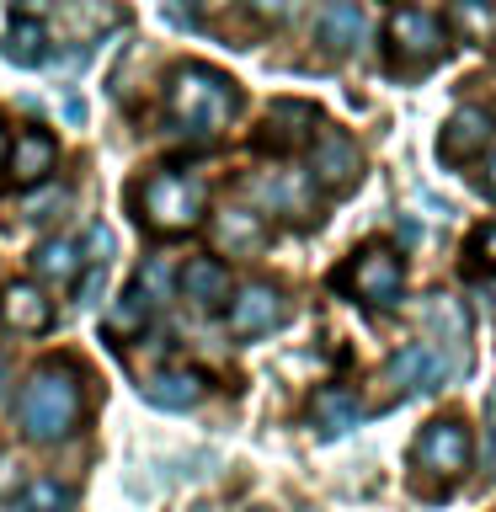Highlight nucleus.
<instances>
[{"label": "nucleus", "mask_w": 496, "mask_h": 512, "mask_svg": "<svg viewBox=\"0 0 496 512\" xmlns=\"http://www.w3.org/2000/svg\"><path fill=\"white\" fill-rule=\"evenodd\" d=\"M80 374L70 363H43L32 368L22 384V400H16V416H22V432L32 443H54L64 432H75L80 422Z\"/></svg>", "instance_id": "obj_1"}, {"label": "nucleus", "mask_w": 496, "mask_h": 512, "mask_svg": "<svg viewBox=\"0 0 496 512\" xmlns=\"http://www.w3.org/2000/svg\"><path fill=\"white\" fill-rule=\"evenodd\" d=\"M166 107L187 134H219L235 118L240 96H235V80L219 75L214 64H182L166 86Z\"/></svg>", "instance_id": "obj_2"}, {"label": "nucleus", "mask_w": 496, "mask_h": 512, "mask_svg": "<svg viewBox=\"0 0 496 512\" xmlns=\"http://www.w3.org/2000/svg\"><path fill=\"white\" fill-rule=\"evenodd\" d=\"M203 203H208V187L187 171H155L139 192V208H144V224L160 235H182L203 219Z\"/></svg>", "instance_id": "obj_3"}, {"label": "nucleus", "mask_w": 496, "mask_h": 512, "mask_svg": "<svg viewBox=\"0 0 496 512\" xmlns=\"http://www.w3.org/2000/svg\"><path fill=\"white\" fill-rule=\"evenodd\" d=\"M336 288H347L358 304H395L400 288H406V262L390 251V246H363L352 262L336 272Z\"/></svg>", "instance_id": "obj_4"}, {"label": "nucleus", "mask_w": 496, "mask_h": 512, "mask_svg": "<svg viewBox=\"0 0 496 512\" xmlns=\"http://www.w3.org/2000/svg\"><path fill=\"white\" fill-rule=\"evenodd\" d=\"M443 48H448L443 22L427 16L422 6H400L390 16V54H395L400 70H432V64L443 59Z\"/></svg>", "instance_id": "obj_5"}, {"label": "nucleus", "mask_w": 496, "mask_h": 512, "mask_svg": "<svg viewBox=\"0 0 496 512\" xmlns=\"http://www.w3.org/2000/svg\"><path fill=\"white\" fill-rule=\"evenodd\" d=\"M470 454H475V438L470 427L454 422V416H438V422H427V432L416 438V464H422L427 475L438 480H454L470 470Z\"/></svg>", "instance_id": "obj_6"}, {"label": "nucleus", "mask_w": 496, "mask_h": 512, "mask_svg": "<svg viewBox=\"0 0 496 512\" xmlns=\"http://www.w3.org/2000/svg\"><path fill=\"white\" fill-rule=\"evenodd\" d=\"M358 176H363V150L347 134L326 128L310 155V182H320L326 192H347V187H358Z\"/></svg>", "instance_id": "obj_7"}, {"label": "nucleus", "mask_w": 496, "mask_h": 512, "mask_svg": "<svg viewBox=\"0 0 496 512\" xmlns=\"http://www.w3.org/2000/svg\"><path fill=\"white\" fill-rule=\"evenodd\" d=\"M454 374V358L448 352H438L432 342H406L390 358V384L406 395H422V390H438V384Z\"/></svg>", "instance_id": "obj_8"}, {"label": "nucleus", "mask_w": 496, "mask_h": 512, "mask_svg": "<svg viewBox=\"0 0 496 512\" xmlns=\"http://www.w3.org/2000/svg\"><path fill=\"white\" fill-rule=\"evenodd\" d=\"M491 134H496V118H491L486 107H459L454 118L443 123V134H438V155L448 160V166L475 160V155L491 144Z\"/></svg>", "instance_id": "obj_9"}, {"label": "nucleus", "mask_w": 496, "mask_h": 512, "mask_svg": "<svg viewBox=\"0 0 496 512\" xmlns=\"http://www.w3.org/2000/svg\"><path fill=\"white\" fill-rule=\"evenodd\" d=\"M272 326H283V294L272 283H246L230 299V331L235 336H262Z\"/></svg>", "instance_id": "obj_10"}, {"label": "nucleus", "mask_w": 496, "mask_h": 512, "mask_svg": "<svg viewBox=\"0 0 496 512\" xmlns=\"http://www.w3.org/2000/svg\"><path fill=\"white\" fill-rule=\"evenodd\" d=\"M315 32H320V43H326L331 54H358V48L368 43V16H363L358 0H326Z\"/></svg>", "instance_id": "obj_11"}, {"label": "nucleus", "mask_w": 496, "mask_h": 512, "mask_svg": "<svg viewBox=\"0 0 496 512\" xmlns=\"http://www.w3.org/2000/svg\"><path fill=\"white\" fill-rule=\"evenodd\" d=\"M0 315H6V326L22 331V336H38V331L54 326V304L43 299L38 283H11L6 299H0Z\"/></svg>", "instance_id": "obj_12"}, {"label": "nucleus", "mask_w": 496, "mask_h": 512, "mask_svg": "<svg viewBox=\"0 0 496 512\" xmlns=\"http://www.w3.org/2000/svg\"><path fill=\"white\" fill-rule=\"evenodd\" d=\"M54 160H59V144L43 134V128H27V134H16V144L6 150V166H11V176L22 187H32V182H43L48 171H54Z\"/></svg>", "instance_id": "obj_13"}, {"label": "nucleus", "mask_w": 496, "mask_h": 512, "mask_svg": "<svg viewBox=\"0 0 496 512\" xmlns=\"http://www.w3.org/2000/svg\"><path fill=\"white\" fill-rule=\"evenodd\" d=\"M427 342L432 347H454V363H470V352H464V342H470V315H464V304L459 299H448V294H438V299H427Z\"/></svg>", "instance_id": "obj_14"}, {"label": "nucleus", "mask_w": 496, "mask_h": 512, "mask_svg": "<svg viewBox=\"0 0 496 512\" xmlns=\"http://www.w3.org/2000/svg\"><path fill=\"white\" fill-rule=\"evenodd\" d=\"M139 390H144V400H150V406H160V411H187V406H198V400H203L208 384L192 374V368H166V374H150Z\"/></svg>", "instance_id": "obj_15"}, {"label": "nucleus", "mask_w": 496, "mask_h": 512, "mask_svg": "<svg viewBox=\"0 0 496 512\" xmlns=\"http://www.w3.org/2000/svg\"><path fill=\"white\" fill-rule=\"evenodd\" d=\"M315 123H320V112L310 102H272L262 144H272V150H294V144H304L315 134Z\"/></svg>", "instance_id": "obj_16"}, {"label": "nucleus", "mask_w": 496, "mask_h": 512, "mask_svg": "<svg viewBox=\"0 0 496 512\" xmlns=\"http://www.w3.org/2000/svg\"><path fill=\"white\" fill-rule=\"evenodd\" d=\"M182 294L198 304V310H219V304L230 299V272H224V262H214V256H192L182 267Z\"/></svg>", "instance_id": "obj_17"}, {"label": "nucleus", "mask_w": 496, "mask_h": 512, "mask_svg": "<svg viewBox=\"0 0 496 512\" xmlns=\"http://www.w3.org/2000/svg\"><path fill=\"white\" fill-rule=\"evenodd\" d=\"M358 416H363L358 395L342 390V384L320 390V395H315V406H310V422H315L320 432H326V438H336V432H347V427H358Z\"/></svg>", "instance_id": "obj_18"}, {"label": "nucleus", "mask_w": 496, "mask_h": 512, "mask_svg": "<svg viewBox=\"0 0 496 512\" xmlns=\"http://www.w3.org/2000/svg\"><path fill=\"white\" fill-rule=\"evenodd\" d=\"M262 219L251 214V208H219L214 214V240L224 251H256L262 246Z\"/></svg>", "instance_id": "obj_19"}, {"label": "nucleus", "mask_w": 496, "mask_h": 512, "mask_svg": "<svg viewBox=\"0 0 496 512\" xmlns=\"http://www.w3.org/2000/svg\"><path fill=\"white\" fill-rule=\"evenodd\" d=\"M32 262H38V278H43V283H75L80 267H86V256H80L75 240L59 235V240H43Z\"/></svg>", "instance_id": "obj_20"}, {"label": "nucleus", "mask_w": 496, "mask_h": 512, "mask_svg": "<svg viewBox=\"0 0 496 512\" xmlns=\"http://www.w3.org/2000/svg\"><path fill=\"white\" fill-rule=\"evenodd\" d=\"M43 43H48V32H43V22L38 16H16L11 22V32H6V59L11 64H43Z\"/></svg>", "instance_id": "obj_21"}, {"label": "nucleus", "mask_w": 496, "mask_h": 512, "mask_svg": "<svg viewBox=\"0 0 496 512\" xmlns=\"http://www.w3.org/2000/svg\"><path fill=\"white\" fill-rule=\"evenodd\" d=\"M256 198L267 208H283V214H299L304 198H310V187H304V176H294V171H272L256 182Z\"/></svg>", "instance_id": "obj_22"}, {"label": "nucleus", "mask_w": 496, "mask_h": 512, "mask_svg": "<svg viewBox=\"0 0 496 512\" xmlns=\"http://www.w3.org/2000/svg\"><path fill=\"white\" fill-rule=\"evenodd\" d=\"M454 27L464 32V43H486L491 27H496L491 0H454Z\"/></svg>", "instance_id": "obj_23"}, {"label": "nucleus", "mask_w": 496, "mask_h": 512, "mask_svg": "<svg viewBox=\"0 0 496 512\" xmlns=\"http://www.w3.org/2000/svg\"><path fill=\"white\" fill-rule=\"evenodd\" d=\"M150 310H155V299L144 294V288H134V294H123V304L107 315V331H112V336H128V331H139L144 320H150Z\"/></svg>", "instance_id": "obj_24"}, {"label": "nucleus", "mask_w": 496, "mask_h": 512, "mask_svg": "<svg viewBox=\"0 0 496 512\" xmlns=\"http://www.w3.org/2000/svg\"><path fill=\"white\" fill-rule=\"evenodd\" d=\"M64 507H70V491L59 480H32L22 491V512H64Z\"/></svg>", "instance_id": "obj_25"}, {"label": "nucleus", "mask_w": 496, "mask_h": 512, "mask_svg": "<svg viewBox=\"0 0 496 512\" xmlns=\"http://www.w3.org/2000/svg\"><path fill=\"white\" fill-rule=\"evenodd\" d=\"M470 256H475L480 267H496V219L475 230V240H470Z\"/></svg>", "instance_id": "obj_26"}, {"label": "nucleus", "mask_w": 496, "mask_h": 512, "mask_svg": "<svg viewBox=\"0 0 496 512\" xmlns=\"http://www.w3.org/2000/svg\"><path fill=\"white\" fill-rule=\"evenodd\" d=\"M107 251H112V230L91 224V230H86V251H80V256H86V262H102V267H107Z\"/></svg>", "instance_id": "obj_27"}, {"label": "nucleus", "mask_w": 496, "mask_h": 512, "mask_svg": "<svg viewBox=\"0 0 496 512\" xmlns=\"http://www.w3.org/2000/svg\"><path fill=\"white\" fill-rule=\"evenodd\" d=\"M251 11L256 16H288V11H294V0H251Z\"/></svg>", "instance_id": "obj_28"}, {"label": "nucleus", "mask_w": 496, "mask_h": 512, "mask_svg": "<svg viewBox=\"0 0 496 512\" xmlns=\"http://www.w3.org/2000/svg\"><path fill=\"white\" fill-rule=\"evenodd\" d=\"M16 486H22V475H16V464H11V459H0V496H6V491H16Z\"/></svg>", "instance_id": "obj_29"}, {"label": "nucleus", "mask_w": 496, "mask_h": 512, "mask_svg": "<svg viewBox=\"0 0 496 512\" xmlns=\"http://www.w3.org/2000/svg\"><path fill=\"white\" fill-rule=\"evenodd\" d=\"M486 475H496V432H491V448H486Z\"/></svg>", "instance_id": "obj_30"}, {"label": "nucleus", "mask_w": 496, "mask_h": 512, "mask_svg": "<svg viewBox=\"0 0 496 512\" xmlns=\"http://www.w3.org/2000/svg\"><path fill=\"white\" fill-rule=\"evenodd\" d=\"M486 187H491V198H496V155H491V176H486Z\"/></svg>", "instance_id": "obj_31"}, {"label": "nucleus", "mask_w": 496, "mask_h": 512, "mask_svg": "<svg viewBox=\"0 0 496 512\" xmlns=\"http://www.w3.org/2000/svg\"><path fill=\"white\" fill-rule=\"evenodd\" d=\"M48 6V0H22V11H43Z\"/></svg>", "instance_id": "obj_32"}, {"label": "nucleus", "mask_w": 496, "mask_h": 512, "mask_svg": "<svg viewBox=\"0 0 496 512\" xmlns=\"http://www.w3.org/2000/svg\"><path fill=\"white\" fill-rule=\"evenodd\" d=\"M6 150H11V144H6V128H0V166H6Z\"/></svg>", "instance_id": "obj_33"}, {"label": "nucleus", "mask_w": 496, "mask_h": 512, "mask_svg": "<svg viewBox=\"0 0 496 512\" xmlns=\"http://www.w3.org/2000/svg\"><path fill=\"white\" fill-rule=\"evenodd\" d=\"M0 384H6V363H0Z\"/></svg>", "instance_id": "obj_34"}, {"label": "nucleus", "mask_w": 496, "mask_h": 512, "mask_svg": "<svg viewBox=\"0 0 496 512\" xmlns=\"http://www.w3.org/2000/svg\"><path fill=\"white\" fill-rule=\"evenodd\" d=\"M256 512H262V507H256Z\"/></svg>", "instance_id": "obj_35"}]
</instances>
